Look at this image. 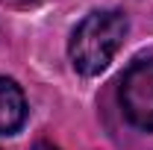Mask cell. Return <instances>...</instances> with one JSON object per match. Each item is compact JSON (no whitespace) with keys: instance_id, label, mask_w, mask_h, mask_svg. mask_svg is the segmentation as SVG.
I'll use <instances>...</instances> for the list:
<instances>
[{"instance_id":"1","label":"cell","mask_w":153,"mask_h":150,"mask_svg":"<svg viewBox=\"0 0 153 150\" xmlns=\"http://www.w3.org/2000/svg\"><path fill=\"white\" fill-rule=\"evenodd\" d=\"M130 33V21L121 9H97L76 24L68 41V56L74 71L82 76H97L109 68Z\"/></svg>"},{"instance_id":"2","label":"cell","mask_w":153,"mask_h":150,"mask_svg":"<svg viewBox=\"0 0 153 150\" xmlns=\"http://www.w3.org/2000/svg\"><path fill=\"white\" fill-rule=\"evenodd\" d=\"M118 103L138 130H153V59H135L118 85Z\"/></svg>"},{"instance_id":"3","label":"cell","mask_w":153,"mask_h":150,"mask_svg":"<svg viewBox=\"0 0 153 150\" xmlns=\"http://www.w3.org/2000/svg\"><path fill=\"white\" fill-rule=\"evenodd\" d=\"M27 121V100L15 79L0 76V135H15Z\"/></svg>"},{"instance_id":"4","label":"cell","mask_w":153,"mask_h":150,"mask_svg":"<svg viewBox=\"0 0 153 150\" xmlns=\"http://www.w3.org/2000/svg\"><path fill=\"white\" fill-rule=\"evenodd\" d=\"M6 3H12V6H36L38 0H6Z\"/></svg>"},{"instance_id":"5","label":"cell","mask_w":153,"mask_h":150,"mask_svg":"<svg viewBox=\"0 0 153 150\" xmlns=\"http://www.w3.org/2000/svg\"><path fill=\"white\" fill-rule=\"evenodd\" d=\"M33 150H59V147H53V144H50V141H38L36 147Z\"/></svg>"}]
</instances>
